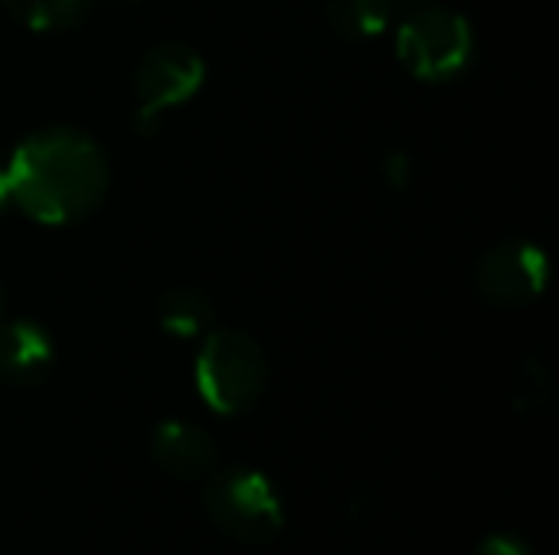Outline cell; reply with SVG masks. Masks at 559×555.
<instances>
[{"mask_svg":"<svg viewBox=\"0 0 559 555\" xmlns=\"http://www.w3.org/2000/svg\"><path fill=\"white\" fill-rule=\"evenodd\" d=\"M108 183L111 170L98 141L62 124L26 134L7 164L10 203L43 226L82 222L102 206Z\"/></svg>","mask_w":559,"mask_h":555,"instance_id":"6da1fadb","label":"cell"},{"mask_svg":"<svg viewBox=\"0 0 559 555\" xmlns=\"http://www.w3.org/2000/svg\"><path fill=\"white\" fill-rule=\"evenodd\" d=\"M269 386V360L255 337L223 327L210 330L197 353V389L219 415H239L259 402Z\"/></svg>","mask_w":559,"mask_h":555,"instance_id":"7a4b0ae2","label":"cell"},{"mask_svg":"<svg viewBox=\"0 0 559 555\" xmlns=\"http://www.w3.org/2000/svg\"><path fill=\"white\" fill-rule=\"evenodd\" d=\"M396 56L419 82H455L475 56L472 23L439 3L406 10L396 26Z\"/></svg>","mask_w":559,"mask_h":555,"instance_id":"3957f363","label":"cell"},{"mask_svg":"<svg viewBox=\"0 0 559 555\" xmlns=\"http://www.w3.org/2000/svg\"><path fill=\"white\" fill-rule=\"evenodd\" d=\"M210 520L239 543H269L282 533L285 510L272 481L252 468H226L206 484Z\"/></svg>","mask_w":559,"mask_h":555,"instance_id":"277c9868","label":"cell"},{"mask_svg":"<svg viewBox=\"0 0 559 555\" xmlns=\"http://www.w3.org/2000/svg\"><path fill=\"white\" fill-rule=\"evenodd\" d=\"M206 82V62L193 46L160 43L134 69V101H138V131L147 134L157 121L187 105Z\"/></svg>","mask_w":559,"mask_h":555,"instance_id":"5b68a950","label":"cell"},{"mask_svg":"<svg viewBox=\"0 0 559 555\" xmlns=\"http://www.w3.org/2000/svg\"><path fill=\"white\" fill-rule=\"evenodd\" d=\"M547 252L527 239L491 245L475 265V291L495 307H527L547 291Z\"/></svg>","mask_w":559,"mask_h":555,"instance_id":"8992f818","label":"cell"},{"mask_svg":"<svg viewBox=\"0 0 559 555\" xmlns=\"http://www.w3.org/2000/svg\"><path fill=\"white\" fill-rule=\"evenodd\" d=\"M151 458L177 481H197L216 468V442L190 422H160L151 435Z\"/></svg>","mask_w":559,"mask_h":555,"instance_id":"52a82bcc","label":"cell"},{"mask_svg":"<svg viewBox=\"0 0 559 555\" xmlns=\"http://www.w3.org/2000/svg\"><path fill=\"white\" fill-rule=\"evenodd\" d=\"M56 360L52 337L33 321H0V379L13 386H36L49 376Z\"/></svg>","mask_w":559,"mask_h":555,"instance_id":"ba28073f","label":"cell"},{"mask_svg":"<svg viewBox=\"0 0 559 555\" xmlns=\"http://www.w3.org/2000/svg\"><path fill=\"white\" fill-rule=\"evenodd\" d=\"M157 321H160L164 334H170L177 340H197V337L210 334V327H213V304L193 288H177L160 298Z\"/></svg>","mask_w":559,"mask_h":555,"instance_id":"9c48e42d","label":"cell"},{"mask_svg":"<svg viewBox=\"0 0 559 555\" xmlns=\"http://www.w3.org/2000/svg\"><path fill=\"white\" fill-rule=\"evenodd\" d=\"M390 0H328V23L344 39H373L393 20Z\"/></svg>","mask_w":559,"mask_h":555,"instance_id":"30bf717a","label":"cell"},{"mask_svg":"<svg viewBox=\"0 0 559 555\" xmlns=\"http://www.w3.org/2000/svg\"><path fill=\"white\" fill-rule=\"evenodd\" d=\"M88 3L92 0H3V7L36 33L75 26L88 13Z\"/></svg>","mask_w":559,"mask_h":555,"instance_id":"8fae6325","label":"cell"},{"mask_svg":"<svg viewBox=\"0 0 559 555\" xmlns=\"http://www.w3.org/2000/svg\"><path fill=\"white\" fill-rule=\"evenodd\" d=\"M550 389H554L550 373H547L540 363H527V366L521 370L518 383H514V402H518V409H524V412H537L540 406H547Z\"/></svg>","mask_w":559,"mask_h":555,"instance_id":"7c38bea8","label":"cell"},{"mask_svg":"<svg viewBox=\"0 0 559 555\" xmlns=\"http://www.w3.org/2000/svg\"><path fill=\"white\" fill-rule=\"evenodd\" d=\"M475 555H534V546L521 533H495L481 540Z\"/></svg>","mask_w":559,"mask_h":555,"instance_id":"4fadbf2b","label":"cell"},{"mask_svg":"<svg viewBox=\"0 0 559 555\" xmlns=\"http://www.w3.org/2000/svg\"><path fill=\"white\" fill-rule=\"evenodd\" d=\"M383 177L393 190H406L413 183V157L406 150H393L383 160Z\"/></svg>","mask_w":559,"mask_h":555,"instance_id":"5bb4252c","label":"cell"},{"mask_svg":"<svg viewBox=\"0 0 559 555\" xmlns=\"http://www.w3.org/2000/svg\"><path fill=\"white\" fill-rule=\"evenodd\" d=\"M7 203H10V190H7V164L0 160V213L7 209Z\"/></svg>","mask_w":559,"mask_h":555,"instance_id":"9a60e30c","label":"cell"},{"mask_svg":"<svg viewBox=\"0 0 559 555\" xmlns=\"http://www.w3.org/2000/svg\"><path fill=\"white\" fill-rule=\"evenodd\" d=\"M393 7H403V10H416V7H426V3H432V0H390Z\"/></svg>","mask_w":559,"mask_h":555,"instance_id":"2e32d148","label":"cell"},{"mask_svg":"<svg viewBox=\"0 0 559 555\" xmlns=\"http://www.w3.org/2000/svg\"><path fill=\"white\" fill-rule=\"evenodd\" d=\"M3 307H7V294H3V285H0V317H3Z\"/></svg>","mask_w":559,"mask_h":555,"instance_id":"e0dca14e","label":"cell"}]
</instances>
